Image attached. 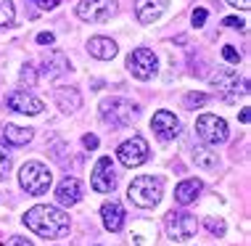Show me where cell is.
<instances>
[{
  "label": "cell",
  "instance_id": "cell-1",
  "mask_svg": "<svg viewBox=\"0 0 251 246\" xmlns=\"http://www.w3.org/2000/svg\"><path fill=\"white\" fill-rule=\"evenodd\" d=\"M24 225L32 233L43 238H64L69 236V215L48 204H37L24 215Z\"/></svg>",
  "mask_w": 251,
  "mask_h": 246
},
{
  "label": "cell",
  "instance_id": "cell-2",
  "mask_svg": "<svg viewBox=\"0 0 251 246\" xmlns=\"http://www.w3.org/2000/svg\"><path fill=\"white\" fill-rule=\"evenodd\" d=\"M127 196L135 207L140 209H153L156 204L161 201V180L159 177H151V175H140L135 177L127 188Z\"/></svg>",
  "mask_w": 251,
  "mask_h": 246
},
{
  "label": "cell",
  "instance_id": "cell-3",
  "mask_svg": "<svg viewBox=\"0 0 251 246\" xmlns=\"http://www.w3.org/2000/svg\"><path fill=\"white\" fill-rule=\"evenodd\" d=\"M100 117L111 127H127L140 117V106L127 98H106L100 101Z\"/></svg>",
  "mask_w": 251,
  "mask_h": 246
},
{
  "label": "cell",
  "instance_id": "cell-4",
  "mask_svg": "<svg viewBox=\"0 0 251 246\" xmlns=\"http://www.w3.org/2000/svg\"><path fill=\"white\" fill-rule=\"evenodd\" d=\"M19 183H22V188L26 191V193L43 196V193H48V188L53 183V175L43 162H24L22 169H19Z\"/></svg>",
  "mask_w": 251,
  "mask_h": 246
},
{
  "label": "cell",
  "instance_id": "cell-5",
  "mask_svg": "<svg viewBox=\"0 0 251 246\" xmlns=\"http://www.w3.org/2000/svg\"><path fill=\"white\" fill-rule=\"evenodd\" d=\"M199 230V220L191 215V212H169L167 215V233L172 241L177 244H185L191 241Z\"/></svg>",
  "mask_w": 251,
  "mask_h": 246
},
{
  "label": "cell",
  "instance_id": "cell-6",
  "mask_svg": "<svg viewBox=\"0 0 251 246\" xmlns=\"http://www.w3.org/2000/svg\"><path fill=\"white\" fill-rule=\"evenodd\" d=\"M196 133H199L201 140L212 143V146H220V143L227 140L230 130H227V122L222 117H217V114H201L196 119Z\"/></svg>",
  "mask_w": 251,
  "mask_h": 246
},
{
  "label": "cell",
  "instance_id": "cell-7",
  "mask_svg": "<svg viewBox=\"0 0 251 246\" xmlns=\"http://www.w3.org/2000/svg\"><path fill=\"white\" fill-rule=\"evenodd\" d=\"M119 11L117 0H82L77 5V16L90 24H103Z\"/></svg>",
  "mask_w": 251,
  "mask_h": 246
},
{
  "label": "cell",
  "instance_id": "cell-8",
  "mask_svg": "<svg viewBox=\"0 0 251 246\" xmlns=\"http://www.w3.org/2000/svg\"><path fill=\"white\" fill-rule=\"evenodd\" d=\"M127 69H130V74L138 80H151L156 74V69H159L156 53L148 51V48H135L130 56H127Z\"/></svg>",
  "mask_w": 251,
  "mask_h": 246
},
{
  "label": "cell",
  "instance_id": "cell-9",
  "mask_svg": "<svg viewBox=\"0 0 251 246\" xmlns=\"http://www.w3.org/2000/svg\"><path fill=\"white\" fill-rule=\"evenodd\" d=\"M90 186H93V191H98V193H111V191L117 188V175H114L111 156L98 159V164L93 167V175H90Z\"/></svg>",
  "mask_w": 251,
  "mask_h": 246
},
{
  "label": "cell",
  "instance_id": "cell-10",
  "mask_svg": "<svg viewBox=\"0 0 251 246\" xmlns=\"http://www.w3.org/2000/svg\"><path fill=\"white\" fill-rule=\"evenodd\" d=\"M117 154H119V162L125 164V167H140L146 159H148V143L140 138V135H135V138L130 140H125L122 146L117 148Z\"/></svg>",
  "mask_w": 251,
  "mask_h": 246
},
{
  "label": "cell",
  "instance_id": "cell-11",
  "mask_svg": "<svg viewBox=\"0 0 251 246\" xmlns=\"http://www.w3.org/2000/svg\"><path fill=\"white\" fill-rule=\"evenodd\" d=\"M8 109H13L16 114H26V117H37L43 114V101L37 95H32L29 90H13L8 95Z\"/></svg>",
  "mask_w": 251,
  "mask_h": 246
},
{
  "label": "cell",
  "instance_id": "cell-12",
  "mask_svg": "<svg viewBox=\"0 0 251 246\" xmlns=\"http://www.w3.org/2000/svg\"><path fill=\"white\" fill-rule=\"evenodd\" d=\"M151 127H153V133L159 135L161 140H172L175 135L180 133V119L175 117L172 111H167V109H161V111H156V114H153V119H151Z\"/></svg>",
  "mask_w": 251,
  "mask_h": 246
},
{
  "label": "cell",
  "instance_id": "cell-13",
  "mask_svg": "<svg viewBox=\"0 0 251 246\" xmlns=\"http://www.w3.org/2000/svg\"><path fill=\"white\" fill-rule=\"evenodd\" d=\"M82 196H85V191H82V183L77 177H64L56 188V201L61 207H74V204L82 201Z\"/></svg>",
  "mask_w": 251,
  "mask_h": 246
},
{
  "label": "cell",
  "instance_id": "cell-14",
  "mask_svg": "<svg viewBox=\"0 0 251 246\" xmlns=\"http://www.w3.org/2000/svg\"><path fill=\"white\" fill-rule=\"evenodd\" d=\"M169 8V0H138L135 3V13L143 24H153L164 16V11Z\"/></svg>",
  "mask_w": 251,
  "mask_h": 246
},
{
  "label": "cell",
  "instance_id": "cell-15",
  "mask_svg": "<svg viewBox=\"0 0 251 246\" xmlns=\"http://www.w3.org/2000/svg\"><path fill=\"white\" fill-rule=\"evenodd\" d=\"M100 220H103V228L108 233H119L122 225H125V209L117 201H108L100 207Z\"/></svg>",
  "mask_w": 251,
  "mask_h": 246
},
{
  "label": "cell",
  "instance_id": "cell-16",
  "mask_svg": "<svg viewBox=\"0 0 251 246\" xmlns=\"http://www.w3.org/2000/svg\"><path fill=\"white\" fill-rule=\"evenodd\" d=\"M53 101H56V106L64 114H74L82 106V95H79L77 87H58V90L53 93Z\"/></svg>",
  "mask_w": 251,
  "mask_h": 246
},
{
  "label": "cell",
  "instance_id": "cell-17",
  "mask_svg": "<svg viewBox=\"0 0 251 246\" xmlns=\"http://www.w3.org/2000/svg\"><path fill=\"white\" fill-rule=\"evenodd\" d=\"M87 51H90V56H96L100 61H111L114 56H117V43H114L111 37H103V35H98V37H93L90 43H87Z\"/></svg>",
  "mask_w": 251,
  "mask_h": 246
},
{
  "label": "cell",
  "instance_id": "cell-18",
  "mask_svg": "<svg viewBox=\"0 0 251 246\" xmlns=\"http://www.w3.org/2000/svg\"><path fill=\"white\" fill-rule=\"evenodd\" d=\"M69 69H72V64L61 51H50L43 61V72L48 74V77H58V74H66Z\"/></svg>",
  "mask_w": 251,
  "mask_h": 246
},
{
  "label": "cell",
  "instance_id": "cell-19",
  "mask_svg": "<svg viewBox=\"0 0 251 246\" xmlns=\"http://www.w3.org/2000/svg\"><path fill=\"white\" fill-rule=\"evenodd\" d=\"M203 191V183L196 180V177H191V180H182L177 188H175V201L177 204H191L201 196Z\"/></svg>",
  "mask_w": 251,
  "mask_h": 246
},
{
  "label": "cell",
  "instance_id": "cell-20",
  "mask_svg": "<svg viewBox=\"0 0 251 246\" xmlns=\"http://www.w3.org/2000/svg\"><path fill=\"white\" fill-rule=\"evenodd\" d=\"M212 85L217 90H230V93H238V72L230 66V69H217L212 74Z\"/></svg>",
  "mask_w": 251,
  "mask_h": 246
},
{
  "label": "cell",
  "instance_id": "cell-21",
  "mask_svg": "<svg viewBox=\"0 0 251 246\" xmlns=\"http://www.w3.org/2000/svg\"><path fill=\"white\" fill-rule=\"evenodd\" d=\"M3 135H5V143H8V146H26V143L35 138V130L19 127V125H5Z\"/></svg>",
  "mask_w": 251,
  "mask_h": 246
},
{
  "label": "cell",
  "instance_id": "cell-22",
  "mask_svg": "<svg viewBox=\"0 0 251 246\" xmlns=\"http://www.w3.org/2000/svg\"><path fill=\"white\" fill-rule=\"evenodd\" d=\"M193 162L199 164L201 169H209V172H217V167H220V156H217L214 148H203L199 146L193 151Z\"/></svg>",
  "mask_w": 251,
  "mask_h": 246
},
{
  "label": "cell",
  "instance_id": "cell-23",
  "mask_svg": "<svg viewBox=\"0 0 251 246\" xmlns=\"http://www.w3.org/2000/svg\"><path fill=\"white\" fill-rule=\"evenodd\" d=\"M19 77H22L24 90H29V87H35V85H37V69H35L32 64H24V66H22V74H19Z\"/></svg>",
  "mask_w": 251,
  "mask_h": 246
},
{
  "label": "cell",
  "instance_id": "cell-24",
  "mask_svg": "<svg viewBox=\"0 0 251 246\" xmlns=\"http://www.w3.org/2000/svg\"><path fill=\"white\" fill-rule=\"evenodd\" d=\"M13 16H16L13 3H11V0H0V27H11Z\"/></svg>",
  "mask_w": 251,
  "mask_h": 246
},
{
  "label": "cell",
  "instance_id": "cell-25",
  "mask_svg": "<svg viewBox=\"0 0 251 246\" xmlns=\"http://www.w3.org/2000/svg\"><path fill=\"white\" fill-rule=\"evenodd\" d=\"M209 101V95L206 93H188L185 98H182V106L185 109H199V106H203Z\"/></svg>",
  "mask_w": 251,
  "mask_h": 246
},
{
  "label": "cell",
  "instance_id": "cell-26",
  "mask_svg": "<svg viewBox=\"0 0 251 246\" xmlns=\"http://www.w3.org/2000/svg\"><path fill=\"white\" fill-rule=\"evenodd\" d=\"M203 228L212 236H225V220H220V217H206V220H203Z\"/></svg>",
  "mask_w": 251,
  "mask_h": 246
},
{
  "label": "cell",
  "instance_id": "cell-27",
  "mask_svg": "<svg viewBox=\"0 0 251 246\" xmlns=\"http://www.w3.org/2000/svg\"><path fill=\"white\" fill-rule=\"evenodd\" d=\"M8 172H11V156L0 146V177H8Z\"/></svg>",
  "mask_w": 251,
  "mask_h": 246
},
{
  "label": "cell",
  "instance_id": "cell-28",
  "mask_svg": "<svg viewBox=\"0 0 251 246\" xmlns=\"http://www.w3.org/2000/svg\"><path fill=\"white\" fill-rule=\"evenodd\" d=\"M222 56H225V61H230V64H238V61H241L238 51H235L233 45H225V48H222Z\"/></svg>",
  "mask_w": 251,
  "mask_h": 246
},
{
  "label": "cell",
  "instance_id": "cell-29",
  "mask_svg": "<svg viewBox=\"0 0 251 246\" xmlns=\"http://www.w3.org/2000/svg\"><path fill=\"white\" fill-rule=\"evenodd\" d=\"M206 16H209L206 8H196L193 11V27H203L206 24Z\"/></svg>",
  "mask_w": 251,
  "mask_h": 246
},
{
  "label": "cell",
  "instance_id": "cell-30",
  "mask_svg": "<svg viewBox=\"0 0 251 246\" xmlns=\"http://www.w3.org/2000/svg\"><path fill=\"white\" fill-rule=\"evenodd\" d=\"M82 146L87 148V151H96V148H98V138L93 133H87L85 138H82Z\"/></svg>",
  "mask_w": 251,
  "mask_h": 246
},
{
  "label": "cell",
  "instance_id": "cell-31",
  "mask_svg": "<svg viewBox=\"0 0 251 246\" xmlns=\"http://www.w3.org/2000/svg\"><path fill=\"white\" fill-rule=\"evenodd\" d=\"M5 246H35V244L26 241L24 236H13V238H8V241H5Z\"/></svg>",
  "mask_w": 251,
  "mask_h": 246
},
{
  "label": "cell",
  "instance_id": "cell-32",
  "mask_svg": "<svg viewBox=\"0 0 251 246\" xmlns=\"http://www.w3.org/2000/svg\"><path fill=\"white\" fill-rule=\"evenodd\" d=\"M225 24L233 27V29H246V22H243V19H238V16H227Z\"/></svg>",
  "mask_w": 251,
  "mask_h": 246
},
{
  "label": "cell",
  "instance_id": "cell-33",
  "mask_svg": "<svg viewBox=\"0 0 251 246\" xmlns=\"http://www.w3.org/2000/svg\"><path fill=\"white\" fill-rule=\"evenodd\" d=\"M35 3H37V8H43V11H53L61 0H35Z\"/></svg>",
  "mask_w": 251,
  "mask_h": 246
},
{
  "label": "cell",
  "instance_id": "cell-34",
  "mask_svg": "<svg viewBox=\"0 0 251 246\" xmlns=\"http://www.w3.org/2000/svg\"><path fill=\"white\" fill-rule=\"evenodd\" d=\"M53 40H56V37H53L50 32H40V35H37V43L40 45H53Z\"/></svg>",
  "mask_w": 251,
  "mask_h": 246
},
{
  "label": "cell",
  "instance_id": "cell-35",
  "mask_svg": "<svg viewBox=\"0 0 251 246\" xmlns=\"http://www.w3.org/2000/svg\"><path fill=\"white\" fill-rule=\"evenodd\" d=\"M233 8H241V11H249L251 8V0H227Z\"/></svg>",
  "mask_w": 251,
  "mask_h": 246
},
{
  "label": "cell",
  "instance_id": "cell-36",
  "mask_svg": "<svg viewBox=\"0 0 251 246\" xmlns=\"http://www.w3.org/2000/svg\"><path fill=\"white\" fill-rule=\"evenodd\" d=\"M241 122H243V125L249 122V109H241Z\"/></svg>",
  "mask_w": 251,
  "mask_h": 246
}]
</instances>
